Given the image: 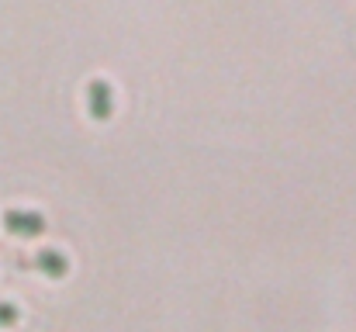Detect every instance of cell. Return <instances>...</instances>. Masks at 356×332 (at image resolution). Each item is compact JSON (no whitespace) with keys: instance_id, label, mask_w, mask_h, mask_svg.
I'll list each match as a JSON object with an SVG mask.
<instances>
[{"instance_id":"3957f363","label":"cell","mask_w":356,"mask_h":332,"mask_svg":"<svg viewBox=\"0 0 356 332\" xmlns=\"http://www.w3.org/2000/svg\"><path fill=\"white\" fill-rule=\"evenodd\" d=\"M35 263H38L45 274H52V277H63L66 267H70V260H66V253H63L59 246H42V249L35 253Z\"/></svg>"},{"instance_id":"7a4b0ae2","label":"cell","mask_w":356,"mask_h":332,"mask_svg":"<svg viewBox=\"0 0 356 332\" xmlns=\"http://www.w3.org/2000/svg\"><path fill=\"white\" fill-rule=\"evenodd\" d=\"M3 225L17 235H35L45 228V215L35 212V208H7L3 212Z\"/></svg>"},{"instance_id":"6da1fadb","label":"cell","mask_w":356,"mask_h":332,"mask_svg":"<svg viewBox=\"0 0 356 332\" xmlns=\"http://www.w3.org/2000/svg\"><path fill=\"white\" fill-rule=\"evenodd\" d=\"M87 108L94 118H108L115 111V90H111V80L104 77H94L87 84Z\"/></svg>"},{"instance_id":"277c9868","label":"cell","mask_w":356,"mask_h":332,"mask_svg":"<svg viewBox=\"0 0 356 332\" xmlns=\"http://www.w3.org/2000/svg\"><path fill=\"white\" fill-rule=\"evenodd\" d=\"M14 319H17V308L10 301H0V326H10Z\"/></svg>"}]
</instances>
